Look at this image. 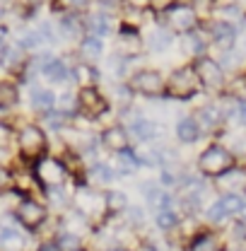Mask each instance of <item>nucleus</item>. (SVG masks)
I'll list each match as a JSON object with an SVG mask.
<instances>
[{
    "label": "nucleus",
    "mask_w": 246,
    "mask_h": 251,
    "mask_svg": "<svg viewBox=\"0 0 246 251\" xmlns=\"http://www.w3.org/2000/svg\"><path fill=\"white\" fill-rule=\"evenodd\" d=\"M12 218L17 220V225L25 232H36V229H44V225L49 222V208L31 196H22L15 205Z\"/></svg>",
    "instance_id": "1"
},
{
    "label": "nucleus",
    "mask_w": 246,
    "mask_h": 251,
    "mask_svg": "<svg viewBox=\"0 0 246 251\" xmlns=\"http://www.w3.org/2000/svg\"><path fill=\"white\" fill-rule=\"evenodd\" d=\"M234 167V157L232 152L227 150V148H222V145H210L203 155L198 157V169L205 174V176H222L224 172H229Z\"/></svg>",
    "instance_id": "2"
},
{
    "label": "nucleus",
    "mask_w": 246,
    "mask_h": 251,
    "mask_svg": "<svg viewBox=\"0 0 246 251\" xmlns=\"http://www.w3.org/2000/svg\"><path fill=\"white\" fill-rule=\"evenodd\" d=\"M68 176V169L61 159L53 157H39L34 164V179L41 188H51V186H63Z\"/></svg>",
    "instance_id": "3"
},
{
    "label": "nucleus",
    "mask_w": 246,
    "mask_h": 251,
    "mask_svg": "<svg viewBox=\"0 0 246 251\" xmlns=\"http://www.w3.org/2000/svg\"><path fill=\"white\" fill-rule=\"evenodd\" d=\"M73 205H75V210H77L80 215H85L87 220L99 218L101 213L106 215L104 196H101V193H97V191H94V188H90V186H82L77 193H75Z\"/></svg>",
    "instance_id": "4"
},
{
    "label": "nucleus",
    "mask_w": 246,
    "mask_h": 251,
    "mask_svg": "<svg viewBox=\"0 0 246 251\" xmlns=\"http://www.w3.org/2000/svg\"><path fill=\"white\" fill-rule=\"evenodd\" d=\"M17 145L27 159H39L41 152L46 150V135L39 126H25L17 135Z\"/></svg>",
    "instance_id": "5"
},
{
    "label": "nucleus",
    "mask_w": 246,
    "mask_h": 251,
    "mask_svg": "<svg viewBox=\"0 0 246 251\" xmlns=\"http://www.w3.org/2000/svg\"><path fill=\"white\" fill-rule=\"evenodd\" d=\"M198 90V75L193 68H179L172 73L169 77V94H174L176 99H188Z\"/></svg>",
    "instance_id": "6"
},
{
    "label": "nucleus",
    "mask_w": 246,
    "mask_h": 251,
    "mask_svg": "<svg viewBox=\"0 0 246 251\" xmlns=\"http://www.w3.org/2000/svg\"><path fill=\"white\" fill-rule=\"evenodd\" d=\"M29 242V234L17 225L15 218H7V222L0 225V251H22Z\"/></svg>",
    "instance_id": "7"
},
{
    "label": "nucleus",
    "mask_w": 246,
    "mask_h": 251,
    "mask_svg": "<svg viewBox=\"0 0 246 251\" xmlns=\"http://www.w3.org/2000/svg\"><path fill=\"white\" fill-rule=\"evenodd\" d=\"M193 70H196V75H198V82H203V87H208V90H220L222 82H224L222 68H220L215 61H210V58H200Z\"/></svg>",
    "instance_id": "8"
},
{
    "label": "nucleus",
    "mask_w": 246,
    "mask_h": 251,
    "mask_svg": "<svg viewBox=\"0 0 246 251\" xmlns=\"http://www.w3.org/2000/svg\"><path fill=\"white\" fill-rule=\"evenodd\" d=\"M167 22L174 31H191L196 27V10L188 5H172L167 7Z\"/></svg>",
    "instance_id": "9"
},
{
    "label": "nucleus",
    "mask_w": 246,
    "mask_h": 251,
    "mask_svg": "<svg viewBox=\"0 0 246 251\" xmlns=\"http://www.w3.org/2000/svg\"><path fill=\"white\" fill-rule=\"evenodd\" d=\"M130 82H133V90H138V92H143V94H159L162 87H164L162 75L154 73V70H140V73H135Z\"/></svg>",
    "instance_id": "10"
},
{
    "label": "nucleus",
    "mask_w": 246,
    "mask_h": 251,
    "mask_svg": "<svg viewBox=\"0 0 246 251\" xmlns=\"http://www.w3.org/2000/svg\"><path fill=\"white\" fill-rule=\"evenodd\" d=\"M77 104H80V109L82 111H87V114H101L104 109H106V101L101 99V94L97 92V87H82L80 94H77Z\"/></svg>",
    "instance_id": "11"
},
{
    "label": "nucleus",
    "mask_w": 246,
    "mask_h": 251,
    "mask_svg": "<svg viewBox=\"0 0 246 251\" xmlns=\"http://www.w3.org/2000/svg\"><path fill=\"white\" fill-rule=\"evenodd\" d=\"M217 184L224 188V193H239L242 188H246V169L232 167L229 172H224L222 176H217Z\"/></svg>",
    "instance_id": "12"
},
{
    "label": "nucleus",
    "mask_w": 246,
    "mask_h": 251,
    "mask_svg": "<svg viewBox=\"0 0 246 251\" xmlns=\"http://www.w3.org/2000/svg\"><path fill=\"white\" fill-rule=\"evenodd\" d=\"M101 143H104L106 148L116 150V152L130 150V148H128V130L121 128V126H111V128H106L104 135H101Z\"/></svg>",
    "instance_id": "13"
},
{
    "label": "nucleus",
    "mask_w": 246,
    "mask_h": 251,
    "mask_svg": "<svg viewBox=\"0 0 246 251\" xmlns=\"http://www.w3.org/2000/svg\"><path fill=\"white\" fill-rule=\"evenodd\" d=\"M186 251H222L220 239L213 232H196L193 237H188V249Z\"/></svg>",
    "instance_id": "14"
},
{
    "label": "nucleus",
    "mask_w": 246,
    "mask_h": 251,
    "mask_svg": "<svg viewBox=\"0 0 246 251\" xmlns=\"http://www.w3.org/2000/svg\"><path fill=\"white\" fill-rule=\"evenodd\" d=\"M119 179V172L114 169V164L109 162H97L90 167V181L97 186H104V184H114Z\"/></svg>",
    "instance_id": "15"
},
{
    "label": "nucleus",
    "mask_w": 246,
    "mask_h": 251,
    "mask_svg": "<svg viewBox=\"0 0 246 251\" xmlns=\"http://www.w3.org/2000/svg\"><path fill=\"white\" fill-rule=\"evenodd\" d=\"M104 205H106V215H121V213H125V208L130 203H128V196L123 191L111 188V191L104 193Z\"/></svg>",
    "instance_id": "16"
},
{
    "label": "nucleus",
    "mask_w": 246,
    "mask_h": 251,
    "mask_svg": "<svg viewBox=\"0 0 246 251\" xmlns=\"http://www.w3.org/2000/svg\"><path fill=\"white\" fill-rule=\"evenodd\" d=\"M154 227L162 229V232H174V229L181 227V215H179L174 208H169V210H157V213H154Z\"/></svg>",
    "instance_id": "17"
},
{
    "label": "nucleus",
    "mask_w": 246,
    "mask_h": 251,
    "mask_svg": "<svg viewBox=\"0 0 246 251\" xmlns=\"http://www.w3.org/2000/svg\"><path fill=\"white\" fill-rule=\"evenodd\" d=\"M176 138L186 143V145H191V143H196L198 138H200V126L196 119H181L179 126H176Z\"/></svg>",
    "instance_id": "18"
},
{
    "label": "nucleus",
    "mask_w": 246,
    "mask_h": 251,
    "mask_svg": "<svg viewBox=\"0 0 246 251\" xmlns=\"http://www.w3.org/2000/svg\"><path fill=\"white\" fill-rule=\"evenodd\" d=\"M220 201H222V205H224V210L229 213V218H242L246 210V198L242 193H222L220 196Z\"/></svg>",
    "instance_id": "19"
},
{
    "label": "nucleus",
    "mask_w": 246,
    "mask_h": 251,
    "mask_svg": "<svg viewBox=\"0 0 246 251\" xmlns=\"http://www.w3.org/2000/svg\"><path fill=\"white\" fill-rule=\"evenodd\" d=\"M138 167H140V162H138V155H135L133 150H123V152H116V159H114V169L119 172V176H121V174H133Z\"/></svg>",
    "instance_id": "20"
},
{
    "label": "nucleus",
    "mask_w": 246,
    "mask_h": 251,
    "mask_svg": "<svg viewBox=\"0 0 246 251\" xmlns=\"http://www.w3.org/2000/svg\"><path fill=\"white\" fill-rule=\"evenodd\" d=\"M234 36H237V31H234V27L229 22H217V25H213V39H215L220 46H224V51L232 49Z\"/></svg>",
    "instance_id": "21"
},
{
    "label": "nucleus",
    "mask_w": 246,
    "mask_h": 251,
    "mask_svg": "<svg viewBox=\"0 0 246 251\" xmlns=\"http://www.w3.org/2000/svg\"><path fill=\"white\" fill-rule=\"evenodd\" d=\"M130 133L138 138V140H152L154 135H157V124L150 121V119H135L133 124H130Z\"/></svg>",
    "instance_id": "22"
},
{
    "label": "nucleus",
    "mask_w": 246,
    "mask_h": 251,
    "mask_svg": "<svg viewBox=\"0 0 246 251\" xmlns=\"http://www.w3.org/2000/svg\"><path fill=\"white\" fill-rule=\"evenodd\" d=\"M53 101H56V97H53L51 90H44V87H34L31 90V106L36 111H51Z\"/></svg>",
    "instance_id": "23"
},
{
    "label": "nucleus",
    "mask_w": 246,
    "mask_h": 251,
    "mask_svg": "<svg viewBox=\"0 0 246 251\" xmlns=\"http://www.w3.org/2000/svg\"><path fill=\"white\" fill-rule=\"evenodd\" d=\"M46 193V203H51L53 208H68L73 203V198L65 193V184L63 186H51V188H44Z\"/></svg>",
    "instance_id": "24"
},
{
    "label": "nucleus",
    "mask_w": 246,
    "mask_h": 251,
    "mask_svg": "<svg viewBox=\"0 0 246 251\" xmlns=\"http://www.w3.org/2000/svg\"><path fill=\"white\" fill-rule=\"evenodd\" d=\"M44 75L49 77V80H53V82H63L65 77H68V68H65V63L58 61V58H49V61L44 63Z\"/></svg>",
    "instance_id": "25"
},
{
    "label": "nucleus",
    "mask_w": 246,
    "mask_h": 251,
    "mask_svg": "<svg viewBox=\"0 0 246 251\" xmlns=\"http://www.w3.org/2000/svg\"><path fill=\"white\" fill-rule=\"evenodd\" d=\"M53 239H56V244H58V249L61 251L85 249V247H82V237H80V234H73V232H58Z\"/></svg>",
    "instance_id": "26"
},
{
    "label": "nucleus",
    "mask_w": 246,
    "mask_h": 251,
    "mask_svg": "<svg viewBox=\"0 0 246 251\" xmlns=\"http://www.w3.org/2000/svg\"><path fill=\"white\" fill-rule=\"evenodd\" d=\"M205 220H208L210 225H224V222L229 220V213L224 210V205H222V201H220V198L205 208Z\"/></svg>",
    "instance_id": "27"
},
{
    "label": "nucleus",
    "mask_w": 246,
    "mask_h": 251,
    "mask_svg": "<svg viewBox=\"0 0 246 251\" xmlns=\"http://www.w3.org/2000/svg\"><path fill=\"white\" fill-rule=\"evenodd\" d=\"M123 215H125V225L128 227H143L148 222V213H145L143 205H128Z\"/></svg>",
    "instance_id": "28"
},
{
    "label": "nucleus",
    "mask_w": 246,
    "mask_h": 251,
    "mask_svg": "<svg viewBox=\"0 0 246 251\" xmlns=\"http://www.w3.org/2000/svg\"><path fill=\"white\" fill-rule=\"evenodd\" d=\"M22 61V49L20 46H5L2 51H0V63L5 65V68H17Z\"/></svg>",
    "instance_id": "29"
},
{
    "label": "nucleus",
    "mask_w": 246,
    "mask_h": 251,
    "mask_svg": "<svg viewBox=\"0 0 246 251\" xmlns=\"http://www.w3.org/2000/svg\"><path fill=\"white\" fill-rule=\"evenodd\" d=\"M172 31L169 29H154V34L150 36V49L152 51H164V49H169V44H172Z\"/></svg>",
    "instance_id": "30"
},
{
    "label": "nucleus",
    "mask_w": 246,
    "mask_h": 251,
    "mask_svg": "<svg viewBox=\"0 0 246 251\" xmlns=\"http://www.w3.org/2000/svg\"><path fill=\"white\" fill-rule=\"evenodd\" d=\"M198 126H203V128H215L220 124V111H217L215 106H205V109H200V114H198Z\"/></svg>",
    "instance_id": "31"
},
{
    "label": "nucleus",
    "mask_w": 246,
    "mask_h": 251,
    "mask_svg": "<svg viewBox=\"0 0 246 251\" xmlns=\"http://www.w3.org/2000/svg\"><path fill=\"white\" fill-rule=\"evenodd\" d=\"M82 56L90 58V61L101 56V41H99L97 36H87V39L82 41Z\"/></svg>",
    "instance_id": "32"
},
{
    "label": "nucleus",
    "mask_w": 246,
    "mask_h": 251,
    "mask_svg": "<svg viewBox=\"0 0 246 251\" xmlns=\"http://www.w3.org/2000/svg\"><path fill=\"white\" fill-rule=\"evenodd\" d=\"M90 31L99 34V36L109 34V31H111V20H109L106 15H92V20H90Z\"/></svg>",
    "instance_id": "33"
},
{
    "label": "nucleus",
    "mask_w": 246,
    "mask_h": 251,
    "mask_svg": "<svg viewBox=\"0 0 246 251\" xmlns=\"http://www.w3.org/2000/svg\"><path fill=\"white\" fill-rule=\"evenodd\" d=\"M17 101V90L7 82H0V106H12Z\"/></svg>",
    "instance_id": "34"
},
{
    "label": "nucleus",
    "mask_w": 246,
    "mask_h": 251,
    "mask_svg": "<svg viewBox=\"0 0 246 251\" xmlns=\"http://www.w3.org/2000/svg\"><path fill=\"white\" fill-rule=\"evenodd\" d=\"M39 44H41L39 31H31V34H25V36H22V49H36Z\"/></svg>",
    "instance_id": "35"
},
{
    "label": "nucleus",
    "mask_w": 246,
    "mask_h": 251,
    "mask_svg": "<svg viewBox=\"0 0 246 251\" xmlns=\"http://www.w3.org/2000/svg\"><path fill=\"white\" fill-rule=\"evenodd\" d=\"M87 0H56V5L63 7V10H77V7H82Z\"/></svg>",
    "instance_id": "36"
},
{
    "label": "nucleus",
    "mask_w": 246,
    "mask_h": 251,
    "mask_svg": "<svg viewBox=\"0 0 246 251\" xmlns=\"http://www.w3.org/2000/svg\"><path fill=\"white\" fill-rule=\"evenodd\" d=\"M34 251H61V249H58L56 239H41V242L36 244V249Z\"/></svg>",
    "instance_id": "37"
},
{
    "label": "nucleus",
    "mask_w": 246,
    "mask_h": 251,
    "mask_svg": "<svg viewBox=\"0 0 246 251\" xmlns=\"http://www.w3.org/2000/svg\"><path fill=\"white\" fill-rule=\"evenodd\" d=\"M10 184H12V174L7 172V167H5V164H0V191H2V188H7Z\"/></svg>",
    "instance_id": "38"
},
{
    "label": "nucleus",
    "mask_w": 246,
    "mask_h": 251,
    "mask_svg": "<svg viewBox=\"0 0 246 251\" xmlns=\"http://www.w3.org/2000/svg\"><path fill=\"white\" fill-rule=\"evenodd\" d=\"M188 41H191V46H193V51H196V53H200V51L205 49V46H203V41L198 39V34H188Z\"/></svg>",
    "instance_id": "39"
},
{
    "label": "nucleus",
    "mask_w": 246,
    "mask_h": 251,
    "mask_svg": "<svg viewBox=\"0 0 246 251\" xmlns=\"http://www.w3.org/2000/svg\"><path fill=\"white\" fill-rule=\"evenodd\" d=\"M128 2H130V5L135 7V10H143V7H148V5H150L152 0H128Z\"/></svg>",
    "instance_id": "40"
},
{
    "label": "nucleus",
    "mask_w": 246,
    "mask_h": 251,
    "mask_svg": "<svg viewBox=\"0 0 246 251\" xmlns=\"http://www.w3.org/2000/svg\"><path fill=\"white\" fill-rule=\"evenodd\" d=\"M237 111H239V119H242V121L246 124V101H242V104L237 106Z\"/></svg>",
    "instance_id": "41"
},
{
    "label": "nucleus",
    "mask_w": 246,
    "mask_h": 251,
    "mask_svg": "<svg viewBox=\"0 0 246 251\" xmlns=\"http://www.w3.org/2000/svg\"><path fill=\"white\" fill-rule=\"evenodd\" d=\"M106 251H133V249H128V247H121V244H116V247H109Z\"/></svg>",
    "instance_id": "42"
},
{
    "label": "nucleus",
    "mask_w": 246,
    "mask_h": 251,
    "mask_svg": "<svg viewBox=\"0 0 246 251\" xmlns=\"http://www.w3.org/2000/svg\"><path fill=\"white\" fill-rule=\"evenodd\" d=\"M2 49H5V29L0 27V51H2Z\"/></svg>",
    "instance_id": "43"
},
{
    "label": "nucleus",
    "mask_w": 246,
    "mask_h": 251,
    "mask_svg": "<svg viewBox=\"0 0 246 251\" xmlns=\"http://www.w3.org/2000/svg\"><path fill=\"white\" fill-rule=\"evenodd\" d=\"M222 251H246V249H242V247H234V249H222Z\"/></svg>",
    "instance_id": "44"
},
{
    "label": "nucleus",
    "mask_w": 246,
    "mask_h": 251,
    "mask_svg": "<svg viewBox=\"0 0 246 251\" xmlns=\"http://www.w3.org/2000/svg\"><path fill=\"white\" fill-rule=\"evenodd\" d=\"M215 2H220V5H229L232 0H215Z\"/></svg>",
    "instance_id": "45"
},
{
    "label": "nucleus",
    "mask_w": 246,
    "mask_h": 251,
    "mask_svg": "<svg viewBox=\"0 0 246 251\" xmlns=\"http://www.w3.org/2000/svg\"><path fill=\"white\" fill-rule=\"evenodd\" d=\"M101 2H106V5H114V2H119V0H101Z\"/></svg>",
    "instance_id": "46"
},
{
    "label": "nucleus",
    "mask_w": 246,
    "mask_h": 251,
    "mask_svg": "<svg viewBox=\"0 0 246 251\" xmlns=\"http://www.w3.org/2000/svg\"><path fill=\"white\" fill-rule=\"evenodd\" d=\"M80 251H87V249H80Z\"/></svg>",
    "instance_id": "47"
},
{
    "label": "nucleus",
    "mask_w": 246,
    "mask_h": 251,
    "mask_svg": "<svg viewBox=\"0 0 246 251\" xmlns=\"http://www.w3.org/2000/svg\"><path fill=\"white\" fill-rule=\"evenodd\" d=\"M31 2H36V0H31Z\"/></svg>",
    "instance_id": "48"
}]
</instances>
